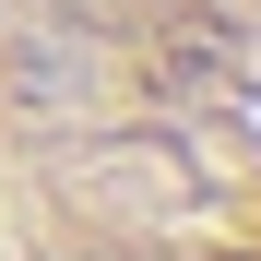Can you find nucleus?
<instances>
[{
    "mask_svg": "<svg viewBox=\"0 0 261 261\" xmlns=\"http://www.w3.org/2000/svg\"><path fill=\"white\" fill-rule=\"evenodd\" d=\"M0 261H261V0H0Z\"/></svg>",
    "mask_w": 261,
    "mask_h": 261,
    "instance_id": "obj_1",
    "label": "nucleus"
}]
</instances>
